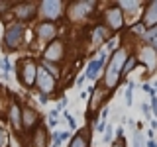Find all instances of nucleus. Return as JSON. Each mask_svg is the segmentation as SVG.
Segmentation results:
<instances>
[{
    "label": "nucleus",
    "instance_id": "obj_42",
    "mask_svg": "<svg viewBox=\"0 0 157 147\" xmlns=\"http://www.w3.org/2000/svg\"><path fill=\"white\" fill-rule=\"evenodd\" d=\"M145 147H157V141H155V139H147Z\"/></svg>",
    "mask_w": 157,
    "mask_h": 147
},
{
    "label": "nucleus",
    "instance_id": "obj_1",
    "mask_svg": "<svg viewBox=\"0 0 157 147\" xmlns=\"http://www.w3.org/2000/svg\"><path fill=\"white\" fill-rule=\"evenodd\" d=\"M128 55H130V51H128V47L126 45H120L118 49H114V51L110 53V57H108V63H106V67H104V81H102V85H104V88L108 92H114L116 90V86L122 82V67H124V63H126V59Z\"/></svg>",
    "mask_w": 157,
    "mask_h": 147
},
{
    "label": "nucleus",
    "instance_id": "obj_41",
    "mask_svg": "<svg viewBox=\"0 0 157 147\" xmlns=\"http://www.w3.org/2000/svg\"><path fill=\"white\" fill-rule=\"evenodd\" d=\"M85 81H86V78H85V75H81V77H77V86H82V85H85Z\"/></svg>",
    "mask_w": 157,
    "mask_h": 147
},
{
    "label": "nucleus",
    "instance_id": "obj_23",
    "mask_svg": "<svg viewBox=\"0 0 157 147\" xmlns=\"http://www.w3.org/2000/svg\"><path fill=\"white\" fill-rule=\"evenodd\" d=\"M137 85L134 81H128V86H126V106H132L134 104V96H132V92H134V88Z\"/></svg>",
    "mask_w": 157,
    "mask_h": 147
},
{
    "label": "nucleus",
    "instance_id": "obj_37",
    "mask_svg": "<svg viewBox=\"0 0 157 147\" xmlns=\"http://www.w3.org/2000/svg\"><path fill=\"white\" fill-rule=\"evenodd\" d=\"M6 143H8V135L4 134V130H2V127H0V147H4Z\"/></svg>",
    "mask_w": 157,
    "mask_h": 147
},
{
    "label": "nucleus",
    "instance_id": "obj_6",
    "mask_svg": "<svg viewBox=\"0 0 157 147\" xmlns=\"http://www.w3.org/2000/svg\"><path fill=\"white\" fill-rule=\"evenodd\" d=\"M12 16H14V22H20L24 26H28L29 22L37 18V2H18V4H12Z\"/></svg>",
    "mask_w": 157,
    "mask_h": 147
},
{
    "label": "nucleus",
    "instance_id": "obj_15",
    "mask_svg": "<svg viewBox=\"0 0 157 147\" xmlns=\"http://www.w3.org/2000/svg\"><path fill=\"white\" fill-rule=\"evenodd\" d=\"M8 122L16 134L24 131L22 130V106H20L18 100H10V104H8Z\"/></svg>",
    "mask_w": 157,
    "mask_h": 147
},
{
    "label": "nucleus",
    "instance_id": "obj_36",
    "mask_svg": "<svg viewBox=\"0 0 157 147\" xmlns=\"http://www.w3.org/2000/svg\"><path fill=\"white\" fill-rule=\"evenodd\" d=\"M59 137H61V141H69V139H71V131H69V130L59 131Z\"/></svg>",
    "mask_w": 157,
    "mask_h": 147
},
{
    "label": "nucleus",
    "instance_id": "obj_40",
    "mask_svg": "<svg viewBox=\"0 0 157 147\" xmlns=\"http://www.w3.org/2000/svg\"><path fill=\"white\" fill-rule=\"evenodd\" d=\"M37 100H39V104H47V102H49V96L47 94H37Z\"/></svg>",
    "mask_w": 157,
    "mask_h": 147
},
{
    "label": "nucleus",
    "instance_id": "obj_11",
    "mask_svg": "<svg viewBox=\"0 0 157 147\" xmlns=\"http://www.w3.org/2000/svg\"><path fill=\"white\" fill-rule=\"evenodd\" d=\"M59 26L53 22H39L36 26V37L39 43H51L53 39H57Z\"/></svg>",
    "mask_w": 157,
    "mask_h": 147
},
{
    "label": "nucleus",
    "instance_id": "obj_20",
    "mask_svg": "<svg viewBox=\"0 0 157 147\" xmlns=\"http://www.w3.org/2000/svg\"><path fill=\"white\" fill-rule=\"evenodd\" d=\"M90 131L81 130L69 139V147H90Z\"/></svg>",
    "mask_w": 157,
    "mask_h": 147
},
{
    "label": "nucleus",
    "instance_id": "obj_8",
    "mask_svg": "<svg viewBox=\"0 0 157 147\" xmlns=\"http://www.w3.org/2000/svg\"><path fill=\"white\" fill-rule=\"evenodd\" d=\"M102 18H104V26L108 28V32H110V33L120 32V29L126 26V18H124V14H122V10L118 8L116 2L110 4V6L104 10Z\"/></svg>",
    "mask_w": 157,
    "mask_h": 147
},
{
    "label": "nucleus",
    "instance_id": "obj_17",
    "mask_svg": "<svg viewBox=\"0 0 157 147\" xmlns=\"http://www.w3.org/2000/svg\"><path fill=\"white\" fill-rule=\"evenodd\" d=\"M49 135H47V127L39 126L29 134V145L28 147H47Z\"/></svg>",
    "mask_w": 157,
    "mask_h": 147
},
{
    "label": "nucleus",
    "instance_id": "obj_7",
    "mask_svg": "<svg viewBox=\"0 0 157 147\" xmlns=\"http://www.w3.org/2000/svg\"><path fill=\"white\" fill-rule=\"evenodd\" d=\"M67 55V45L63 39H53L51 43H47L41 51V59L43 61H49V63H55V65H61V61L65 59Z\"/></svg>",
    "mask_w": 157,
    "mask_h": 147
},
{
    "label": "nucleus",
    "instance_id": "obj_19",
    "mask_svg": "<svg viewBox=\"0 0 157 147\" xmlns=\"http://www.w3.org/2000/svg\"><path fill=\"white\" fill-rule=\"evenodd\" d=\"M116 4H118V8L122 10L124 18L126 16H136V14L141 10V6H144L141 2H136V0H118Z\"/></svg>",
    "mask_w": 157,
    "mask_h": 147
},
{
    "label": "nucleus",
    "instance_id": "obj_13",
    "mask_svg": "<svg viewBox=\"0 0 157 147\" xmlns=\"http://www.w3.org/2000/svg\"><path fill=\"white\" fill-rule=\"evenodd\" d=\"M39 124H41L39 112L36 110V108H32V106H24L22 108V130L32 134L36 127H39Z\"/></svg>",
    "mask_w": 157,
    "mask_h": 147
},
{
    "label": "nucleus",
    "instance_id": "obj_30",
    "mask_svg": "<svg viewBox=\"0 0 157 147\" xmlns=\"http://www.w3.org/2000/svg\"><path fill=\"white\" fill-rule=\"evenodd\" d=\"M106 120H98V124L94 126V130H96V134H104V130H106Z\"/></svg>",
    "mask_w": 157,
    "mask_h": 147
},
{
    "label": "nucleus",
    "instance_id": "obj_5",
    "mask_svg": "<svg viewBox=\"0 0 157 147\" xmlns=\"http://www.w3.org/2000/svg\"><path fill=\"white\" fill-rule=\"evenodd\" d=\"M18 81L24 88H33L36 86V77H37V63L33 57H22L16 65Z\"/></svg>",
    "mask_w": 157,
    "mask_h": 147
},
{
    "label": "nucleus",
    "instance_id": "obj_3",
    "mask_svg": "<svg viewBox=\"0 0 157 147\" xmlns=\"http://www.w3.org/2000/svg\"><path fill=\"white\" fill-rule=\"evenodd\" d=\"M26 33H28V26H24L20 22H10L4 29V37H2L4 51H18L26 43Z\"/></svg>",
    "mask_w": 157,
    "mask_h": 147
},
{
    "label": "nucleus",
    "instance_id": "obj_26",
    "mask_svg": "<svg viewBox=\"0 0 157 147\" xmlns=\"http://www.w3.org/2000/svg\"><path fill=\"white\" fill-rule=\"evenodd\" d=\"M102 139H104V143H108V145L114 141V127H112V126H106L104 134H102Z\"/></svg>",
    "mask_w": 157,
    "mask_h": 147
},
{
    "label": "nucleus",
    "instance_id": "obj_28",
    "mask_svg": "<svg viewBox=\"0 0 157 147\" xmlns=\"http://www.w3.org/2000/svg\"><path fill=\"white\" fill-rule=\"evenodd\" d=\"M10 10H12V2L10 0H0V16L4 12H10Z\"/></svg>",
    "mask_w": 157,
    "mask_h": 147
},
{
    "label": "nucleus",
    "instance_id": "obj_12",
    "mask_svg": "<svg viewBox=\"0 0 157 147\" xmlns=\"http://www.w3.org/2000/svg\"><path fill=\"white\" fill-rule=\"evenodd\" d=\"M137 63L140 65H144L149 73H153L155 69H157V53H155V49L151 47V45H141L140 49H137Z\"/></svg>",
    "mask_w": 157,
    "mask_h": 147
},
{
    "label": "nucleus",
    "instance_id": "obj_27",
    "mask_svg": "<svg viewBox=\"0 0 157 147\" xmlns=\"http://www.w3.org/2000/svg\"><path fill=\"white\" fill-rule=\"evenodd\" d=\"M134 147H145V141H144V134H140V131H136L134 134Z\"/></svg>",
    "mask_w": 157,
    "mask_h": 147
},
{
    "label": "nucleus",
    "instance_id": "obj_38",
    "mask_svg": "<svg viewBox=\"0 0 157 147\" xmlns=\"http://www.w3.org/2000/svg\"><path fill=\"white\" fill-rule=\"evenodd\" d=\"M65 106H67V98H61V100H59V104H57V108H55V110L59 112V114H61V112L65 110Z\"/></svg>",
    "mask_w": 157,
    "mask_h": 147
},
{
    "label": "nucleus",
    "instance_id": "obj_4",
    "mask_svg": "<svg viewBox=\"0 0 157 147\" xmlns=\"http://www.w3.org/2000/svg\"><path fill=\"white\" fill-rule=\"evenodd\" d=\"M65 2L61 0H41L37 2V16L41 18L39 22H53L57 24L65 16Z\"/></svg>",
    "mask_w": 157,
    "mask_h": 147
},
{
    "label": "nucleus",
    "instance_id": "obj_10",
    "mask_svg": "<svg viewBox=\"0 0 157 147\" xmlns=\"http://www.w3.org/2000/svg\"><path fill=\"white\" fill-rule=\"evenodd\" d=\"M36 88H37V92L39 94H53L55 92V88H57V82H55V78H53L51 75H47L45 73V69L43 67H39L37 65V77H36Z\"/></svg>",
    "mask_w": 157,
    "mask_h": 147
},
{
    "label": "nucleus",
    "instance_id": "obj_39",
    "mask_svg": "<svg viewBox=\"0 0 157 147\" xmlns=\"http://www.w3.org/2000/svg\"><path fill=\"white\" fill-rule=\"evenodd\" d=\"M57 124H59V120H57V118L47 116V127H57Z\"/></svg>",
    "mask_w": 157,
    "mask_h": 147
},
{
    "label": "nucleus",
    "instance_id": "obj_29",
    "mask_svg": "<svg viewBox=\"0 0 157 147\" xmlns=\"http://www.w3.org/2000/svg\"><path fill=\"white\" fill-rule=\"evenodd\" d=\"M65 118H67V124H69V127H71V130H77V120L75 118H73V114H69V112H65Z\"/></svg>",
    "mask_w": 157,
    "mask_h": 147
},
{
    "label": "nucleus",
    "instance_id": "obj_31",
    "mask_svg": "<svg viewBox=\"0 0 157 147\" xmlns=\"http://www.w3.org/2000/svg\"><path fill=\"white\" fill-rule=\"evenodd\" d=\"M141 112H144V116L151 122V108H149V104H147V102H144V104H141Z\"/></svg>",
    "mask_w": 157,
    "mask_h": 147
},
{
    "label": "nucleus",
    "instance_id": "obj_16",
    "mask_svg": "<svg viewBox=\"0 0 157 147\" xmlns=\"http://www.w3.org/2000/svg\"><path fill=\"white\" fill-rule=\"evenodd\" d=\"M140 22L144 24V28H145V29H149V28L157 26V0H151V2H147V4H145V8H144V16H141Z\"/></svg>",
    "mask_w": 157,
    "mask_h": 147
},
{
    "label": "nucleus",
    "instance_id": "obj_22",
    "mask_svg": "<svg viewBox=\"0 0 157 147\" xmlns=\"http://www.w3.org/2000/svg\"><path fill=\"white\" fill-rule=\"evenodd\" d=\"M39 67L45 69V73H47V75H51L55 81L61 77V65H55V63H49V61H43V59H41V61H39Z\"/></svg>",
    "mask_w": 157,
    "mask_h": 147
},
{
    "label": "nucleus",
    "instance_id": "obj_33",
    "mask_svg": "<svg viewBox=\"0 0 157 147\" xmlns=\"http://www.w3.org/2000/svg\"><path fill=\"white\" fill-rule=\"evenodd\" d=\"M51 141H53V145H51V147H61L63 141H61V137H59V131H55V134L51 135Z\"/></svg>",
    "mask_w": 157,
    "mask_h": 147
},
{
    "label": "nucleus",
    "instance_id": "obj_34",
    "mask_svg": "<svg viewBox=\"0 0 157 147\" xmlns=\"http://www.w3.org/2000/svg\"><path fill=\"white\" fill-rule=\"evenodd\" d=\"M114 47H116V37L112 36V37H110V39H108V41H106V47H104V49H106L108 53H110V51H112V49H114Z\"/></svg>",
    "mask_w": 157,
    "mask_h": 147
},
{
    "label": "nucleus",
    "instance_id": "obj_9",
    "mask_svg": "<svg viewBox=\"0 0 157 147\" xmlns=\"http://www.w3.org/2000/svg\"><path fill=\"white\" fill-rule=\"evenodd\" d=\"M108 96H110V92L104 88V85L102 82H98L96 86H92L90 90H88V110H86V118L88 116H94L98 110L102 108V104L108 100Z\"/></svg>",
    "mask_w": 157,
    "mask_h": 147
},
{
    "label": "nucleus",
    "instance_id": "obj_43",
    "mask_svg": "<svg viewBox=\"0 0 157 147\" xmlns=\"http://www.w3.org/2000/svg\"><path fill=\"white\" fill-rule=\"evenodd\" d=\"M157 130V120H151V131Z\"/></svg>",
    "mask_w": 157,
    "mask_h": 147
},
{
    "label": "nucleus",
    "instance_id": "obj_14",
    "mask_svg": "<svg viewBox=\"0 0 157 147\" xmlns=\"http://www.w3.org/2000/svg\"><path fill=\"white\" fill-rule=\"evenodd\" d=\"M110 37H112V33L108 32V28L104 24H96V26L92 28V32H90V47L92 49H100L104 45V41H108Z\"/></svg>",
    "mask_w": 157,
    "mask_h": 147
},
{
    "label": "nucleus",
    "instance_id": "obj_32",
    "mask_svg": "<svg viewBox=\"0 0 157 147\" xmlns=\"http://www.w3.org/2000/svg\"><path fill=\"white\" fill-rule=\"evenodd\" d=\"M110 147H126V139L124 137H116V139L110 143Z\"/></svg>",
    "mask_w": 157,
    "mask_h": 147
},
{
    "label": "nucleus",
    "instance_id": "obj_35",
    "mask_svg": "<svg viewBox=\"0 0 157 147\" xmlns=\"http://www.w3.org/2000/svg\"><path fill=\"white\" fill-rule=\"evenodd\" d=\"M149 108H151V114H153V116L157 118V96L151 98V104H149Z\"/></svg>",
    "mask_w": 157,
    "mask_h": 147
},
{
    "label": "nucleus",
    "instance_id": "obj_24",
    "mask_svg": "<svg viewBox=\"0 0 157 147\" xmlns=\"http://www.w3.org/2000/svg\"><path fill=\"white\" fill-rule=\"evenodd\" d=\"M130 32L136 33L140 39H144V36H145V28H144V24H141V22H136L134 26H130Z\"/></svg>",
    "mask_w": 157,
    "mask_h": 147
},
{
    "label": "nucleus",
    "instance_id": "obj_21",
    "mask_svg": "<svg viewBox=\"0 0 157 147\" xmlns=\"http://www.w3.org/2000/svg\"><path fill=\"white\" fill-rule=\"evenodd\" d=\"M140 65V63H137V57L134 55V53H130V55H128V59H126V63H124V67H122V81H124V78L130 75L132 71H134V69Z\"/></svg>",
    "mask_w": 157,
    "mask_h": 147
},
{
    "label": "nucleus",
    "instance_id": "obj_2",
    "mask_svg": "<svg viewBox=\"0 0 157 147\" xmlns=\"http://www.w3.org/2000/svg\"><path fill=\"white\" fill-rule=\"evenodd\" d=\"M96 10H98L96 0H75V2H69L65 6V16L71 24H81L90 18Z\"/></svg>",
    "mask_w": 157,
    "mask_h": 147
},
{
    "label": "nucleus",
    "instance_id": "obj_25",
    "mask_svg": "<svg viewBox=\"0 0 157 147\" xmlns=\"http://www.w3.org/2000/svg\"><path fill=\"white\" fill-rule=\"evenodd\" d=\"M0 67H2L4 71V77H10V71H12V63H10V57L4 55L2 59H0Z\"/></svg>",
    "mask_w": 157,
    "mask_h": 147
},
{
    "label": "nucleus",
    "instance_id": "obj_18",
    "mask_svg": "<svg viewBox=\"0 0 157 147\" xmlns=\"http://www.w3.org/2000/svg\"><path fill=\"white\" fill-rule=\"evenodd\" d=\"M102 71H104V65H102L96 57H92V59H88V63H86L85 78H88V81H98L100 75H102Z\"/></svg>",
    "mask_w": 157,
    "mask_h": 147
}]
</instances>
